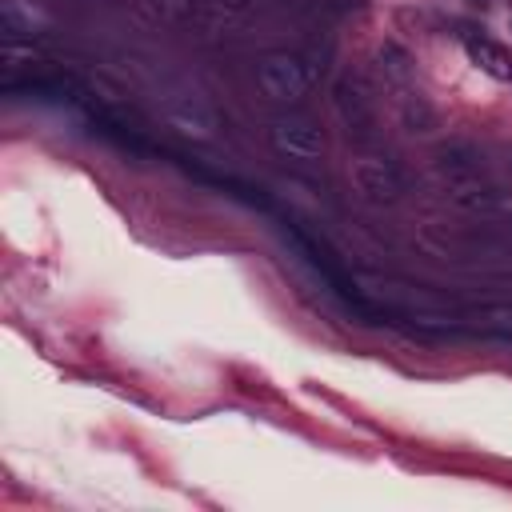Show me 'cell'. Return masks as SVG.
<instances>
[{
    "mask_svg": "<svg viewBox=\"0 0 512 512\" xmlns=\"http://www.w3.org/2000/svg\"><path fill=\"white\" fill-rule=\"evenodd\" d=\"M352 180L372 200H396V192H400V176L384 160H356L352 164Z\"/></svg>",
    "mask_w": 512,
    "mask_h": 512,
    "instance_id": "4",
    "label": "cell"
},
{
    "mask_svg": "<svg viewBox=\"0 0 512 512\" xmlns=\"http://www.w3.org/2000/svg\"><path fill=\"white\" fill-rule=\"evenodd\" d=\"M460 44H464V52H468V60H472L476 68H484V72L496 76V80H512V56H508L504 44H496L492 36H484V32H476V28H464V32H460Z\"/></svg>",
    "mask_w": 512,
    "mask_h": 512,
    "instance_id": "2",
    "label": "cell"
},
{
    "mask_svg": "<svg viewBox=\"0 0 512 512\" xmlns=\"http://www.w3.org/2000/svg\"><path fill=\"white\" fill-rule=\"evenodd\" d=\"M256 84L264 88V96H272V100H300L304 92H308V84H312V76H308V68L296 60V56H264L260 64H256Z\"/></svg>",
    "mask_w": 512,
    "mask_h": 512,
    "instance_id": "1",
    "label": "cell"
},
{
    "mask_svg": "<svg viewBox=\"0 0 512 512\" xmlns=\"http://www.w3.org/2000/svg\"><path fill=\"white\" fill-rule=\"evenodd\" d=\"M272 144L288 156H300V160H312V156L324 152V136L308 120H276L272 124Z\"/></svg>",
    "mask_w": 512,
    "mask_h": 512,
    "instance_id": "3",
    "label": "cell"
},
{
    "mask_svg": "<svg viewBox=\"0 0 512 512\" xmlns=\"http://www.w3.org/2000/svg\"><path fill=\"white\" fill-rule=\"evenodd\" d=\"M380 60H388V72H392L396 80L408 76V56H404L396 44H384V48H380Z\"/></svg>",
    "mask_w": 512,
    "mask_h": 512,
    "instance_id": "6",
    "label": "cell"
},
{
    "mask_svg": "<svg viewBox=\"0 0 512 512\" xmlns=\"http://www.w3.org/2000/svg\"><path fill=\"white\" fill-rule=\"evenodd\" d=\"M404 124H408L412 132H428V128L436 124V112L416 96V100H408V104H404Z\"/></svg>",
    "mask_w": 512,
    "mask_h": 512,
    "instance_id": "5",
    "label": "cell"
}]
</instances>
